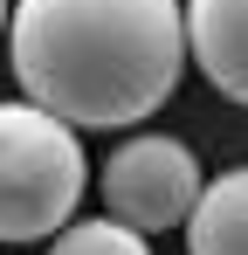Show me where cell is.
<instances>
[{
	"label": "cell",
	"instance_id": "cell-4",
	"mask_svg": "<svg viewBox=\"0 0 248 255\" xmlns=\"http://www.w3.org/2000/svg\"><path fill=\"white\" fill-rule=\"evenodd\" d=\"M186 48L207 83L248 111V0H186Z\"/></svg>",
	"mask_w": 248,
	"mask_h": 255
},
{
	"label": "cell",
	"instance_id": "cell-7",
	"mask_svg": "<svg viewBox=\"0 0 248 255\" xmlns=\"http://www.w3.org/2000/svg\"><path fill=\"white\" fill-rule=\"evenodd\" d=\"M0 28H7V0H0Z\"/></svg>",
	"mask_w": 248,
	"mask_h": 255
},
{
	"label": "cell",
	"instance_id": "cell-6",
	"mask_svg": "<svg viewBox=\"0 0 248 255\" xmlns=\"http://www.w3.org/2000/svg\"><path fill=\"white\" fill-rule=\"evenodd\" d=\"M48 255H152V249H145L138 228L104 214V221H69L62 235H48Z\"/></svg>",
	"mask_w": 248,
	"mask_h": 255
},
{
	"label": "cell",
	"instance_id": "cell-2",
	"mask_svg": "<svg viewBox=\"0 0 248 255\" xmlns=\"http://www.w3.org/2000/svg\"><path fill=\"white\" fill-rule=\"evenodd\" d=\"M83 166L76 125L41 104H0V242H48L83 207Z\"/></svg>",
	"mask_w": 248,
	"mask_h": 255
},
{
	"label": "cell",
	"instance_id": "cell-1",
	"mask_svg": "<svg viewBox=\"0 0 248 255\" xmlns=\"http://www.w3.org/2000/svg\"><path fill=\"white\" fill-rule=\"evenodd\" d=\"M7 55L28 104L76 131H124L186 76V0H14Z\"/></svg>",
	"mask_w": 248,
	"mask_h": 255
},
{
	"label": "cell",
	"instance_id": "cell-5",
	"mask_svg": "<svg viewBox=\"0 0 248 255\" xmlns=\"http://www.w3.org/2000/svg\"><path fill=\"white\" fill-rule=\"evenodd\" d=\"M193 255H248V166H228L200 186V207L186 214Z\"/></svg>",
	"mask_w": 248,
	"mask_h": 255
},
{
	"label": "cell",
	"instance_id": "cell-3",
	"mask_svg": "<svg viewBox=\"0 0 248 255\" xmlns=\"http://www.w3.org/2000/svg\"><path fill=\"white\" fill-rule=\"evenodd\" d=\"M200 186L207 179H200L193 145L165 138V131H138V138H124L104 159V207L124 228H138V235L186 228V214L200 207Z\"/></svg>",
	"mask_w": 248,
	"mask_h": 255
}]
</instances>
